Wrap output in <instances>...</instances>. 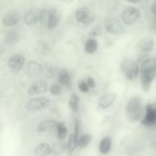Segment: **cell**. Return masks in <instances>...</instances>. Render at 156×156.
<instances>
[{
    "label": "cell",
    "mask_w": 156,
    "mask_h": 156,
    "mask_svg": "<svg viewBox=\"0 0 156 156\" xmlns=\"http://www.w3.org/2000/svg\"><path fill=\"white\" fill-rule=\"evenodd\" d=\"M25 59L23 55L16 54L12 55L9 59L8 65L11 71L13 73H17L23 67Z\"/></svg>",
    "instance_id": "obj_10"
},
{
    "label": "cell",
    "mask_w": 156,
    "mask_h": 156,
    "mask_svg": "<svg viewBox=\"0 0 156 156\" xmlns=\"http://www.w3.org/2000/svg\"><path fill=\"white\" fill-rule=\"evenodd\" d=\"M41 10L33 8L28 10L24 14L23 21L27 25L34 24L40 21Z\"/></svg>",
    "instance_id": "obj_11"
},
{
    "label": "cell",
    "mask_w": 156,
    "mask_h": 156,
    "mask_svg": "<svg viewBox=\"0 0 156 156\" xmlns=\"http://www.w3.org/2000/svg\"><path fill=\"white\" fill-rule=\"evenodd\" d=\"M65 144L62 142H58L53 144L51 147V152L54 154H59L62 153L66 148Z\"/></svg>",
    "instance_id": "obj_25"
},
{
    "label": "cell",
    "mask_w": 156,
    "mask_h": 156,
    "mask_svg": "<svg viewBox=\"0 0 156 156\" xmlns=\"http://www.w3.org/2000/svg\"><path fill=\"white\" fill-rule=\"evenodd\" d=\"M151 10L152 13L154 14H156V0L154 1L152 3Z\"/></svg>",
    "instance_id": "obj_33"
},
{
    "label": "cell",
    "mask_w": 156,
    "mask_h": 156,
    "mask_svg": "<svg viewBox=\"0 0 156 156\" xmlns=\"http://www.w3.org/2000/svg\"><path fill=\"white\" fill-rule=\"evenodd\" d=\"M121 69L127 80L131 81L136 78L138 75L139 68L137 64L134 61L126 60L121 66Z\"/></svg>",
    "instance_id": "obj_4"
},
{
    "label": "cell",
    "mask_w": 156,
    "mask_h": 156,
    "mask_svg": "<svg viewBox=\"0 0 156 156\" xmlns=\"http://www.w3.org/2000/svg\"><path fill=\"white\" fill-rule=\"evenodd\" d=\"M61 91L60 85L57 83L52 84L50 88V93L54 95H57L59 94Z\"/></svg>",
    "instance_id": "obj_29"
},
{
    "label": "cell",
    "mask_w": 156,
    "mask_h": 156,
    "mask_svg": "<svg viewBox=\"0 0 156 156\" xmlns=\"http://www.w3.org/2000/svg\"><path fill=\"white\" fill-rule=\"evenodd\" d=\"M116 95L112 93H106L100 98L99 101V105L102 108H107L110 106L116 99Z\"/></svg>",
    "instance_id": "obj_16"
},
{
    "label": "cell",
    "mask_w": 156,
    "mask_h": 156,
    "mask_svg": "<svg viewBox=\"0 0 156 156\" xmlns=\"http://www.w3.org/2000/svg\"><path fill=\"white\" fill-rule=\"evenodd\" d=\"M75 17L77 22L88 25L93 21L95 16L94 12L89 8L84 6L77 9L76 12Z\"/></svg>",
    "instance_id": "obj_5"
},
{
    "label": "cell",
    "mask_w": 156,
    "mask_h": 156,
    "mask_svg": "<svg viewBox=\"0 0 156 156\" xmlns=\"http://www.w3.org/2000/svg\"><path fill=\"white\" fill-rule=\"evenodd\" d=\"M27 68L28 75L32 77L38 76L42 73L43 71L41 66L34 60L30 61L27 63Z\"/></svg>",
    "instance_id": "obj_14"
},
{
    "label": "cell",
    "mask_w": 156,
    "mask_h": 156,
    "mask_svg": "<svg viewBox=\"0 0 156 156\" xmlns=\"http://www.w3.org/2000/svg\"><path fill=\"white\" fill-rule=\"evenodd\" d=\"M106 30L113 34L120 33L123 30V26L117 19L113 17H109L106 19L105 23Z\"/></svg>",
    "instance_id": "obj_9"
},
{
    "label": "cell",
    "mask_w": 156,
    "mask_h": 156,
    "mask_svg": "<svg viewBox=\"0 0 156 156\" xmlns=\"http://www.w3.org/2000/svg\"><path fill=\"white\" fill-rule=\"evenodd\" d=\"M126 111L127 116L130 120L137 121L140 120L143 113L141 98L134 97L130 99L126 104Z\"/></svg>",
    "instance_id": "obj_2"
},
{
    "label": "cell",
    "mask_w": 156,
    "mask_h": 156,
    "mask_svg": "<svg viewBox=\"0 0 156 156\" xmlns=\"http://www.w3.org/2000/svg\"><path fill=\"white\" fill-rule=\"evenodd\" d=\"M102 31V27L100 25L96 26L90 30L89 33V36L90 37H97L101 34Z\"/></svg>",
    "instance_id": "obj_28"
},
{
    "label": "cell",
    "mask_w": 156,
    "mask_h": 156,
    "mask_svg": "<svg viewBox=\"0 0 156 156\" xmlns=\"http://www.w3.org/2000/svg\"><path fill=\"white\" fill-rule=\"evenodd\" d=\"M77 137L74 133L70 135L68 144V148L69 151H73L76 148L78 144Z\"/></svg>",
    "instance_id": "obj_27"
},
{
    "label": "cell",
    "mask_w": 156,
    "mask_h": 156,
    "mask_svg": "<svg viewBox=\"0 0 156 156\" xmlns=\"http://www.w3.org/2000/svg\"><path fill=\"white\" fill-rule=\"evenodd\" d=\"M50 103V100L47 98H35L29 100L27 103L26 108L29 111L38 110L47 107Z\"/></svg>",
    "instance_id": "obj_8"
},
{
    "label": "cell",
    "mask_w": 156,
    "mask_h": 156,
    "mask_svg": "<svg viewBox=\"0 0 156 156\" xmlns=\"http://www.w3.org/2000/svg\"><path fill=\"white\" fill-rule=\"evenodd\" d=\"M18 12L14 10H10L6 12L2 18V23L6 26H11L16 24L19 19Z\"/></svg>",
    "instance_id": "obj_13"
},
{
    "label": "cell",
    "mask_w": 156,
    "mask_h": 156,
    "mask_svg": "<svg viewBox=\"0 0 156 156\" xmlns=\"http://www.w3.org/2000/svg\"><path fill=\"white\" fill-rule=\"evenodd\" d=\"M146 113L144 117L141 121L144 126L153 127L156 126V107L149 104L146 107Z\"/></svg>",
    "instance_id": "obj_7"
},
{
    "label": "cell",
    "mask_w": 156,
    "mask_h": 156,
    "mask_svg": "<svg viewBox=\"0 0 156 156\" xmlns=\"http://www.w3.org/2000/svg\"><path fill=\"white\" fill-rule=\"evenodd\" d=\"M34 152L36 156H48L51 153V147L47 143H41L36 146Z\"/></svg>",
    "instance_id": "obj_17"
},
{
    "label": "cell",
    "mask_w": 156,
    "mask_h": 156,
    "mask_svg": "<svg viewBox=\"0 0 156 156\" xmlns=\"http://www.w3.org/2000/svg\"><path fill=\"white\" fill-rule=\"evenodd\" d=\"M79 129V120L76 119L75 121V130L74 134L78 136Z\"/></svg>",
    "instance_id": "obj_32"
},
{
    "label": "cell",
    "mask_w": 156,
    "mask_h": 156,
    "mask_svg": "<svg viewBox=\"0 0 156 156\" xmlns=\"http://www.w3.org/2000/svg\"><path fill=\"white\" fill-rule=\"evenodd\" d=\"M156 76V57H150L144 60L140 69V80L143 89L148 91L151 83Z\"/></svg>",
    "instance_id": "obj_1"
},
{
    "label": "cell",
    "mask_w": 156,
    "mask_h": 156,
    "mask_svg": "<svg viewBox=\"0 0 156 156\" xmlns=\"http://www.w3.org/2000/svg\"><path fill=\"white\" fill-rule=\"evenodd\" d=\"M154 45L153 41L149 38H147L141 40L138 44L139 49L144 51H149L153 48Z\"/></svg>",
    "instance_id": "obj_21"
},
{
    "label": "cell",
    "mask_w": 156,
    "mask_h": 156,
    "mask_svg": "<svg viewBox=\"0 0 156 156\" xmlns=\"http://www.w3.org/2000/svg\"><path fill=\"white\" fill-rule=\"evenodd\" d=\"M59 19V14L56 8L41 9L39 21L44 27L53 29L58 25Z\"/></svg>",
    "instance_id": "obj_3"
},
{
    "label": "cell",
    "mask_w": 156,
    "mask_h": 156,
    "mask_svg": "<svg viewBox=\"0 0 156 156\" xmlns=\"http://www.w3.org/2000/svg\"><path fill=\"white\" fill-rule=\"evenodd\" d=\"M78 98L75 94L71 95L69 102V105L70 109L73 111L76 112L78 111Z\"/></svg>",
    "instance_id": "obj_26"
},
{
    "label": "cell",
    "mask_w": 156,
    "mask_h": 156,
    "mask_svg": "<svg viewBox=\"0 0 156 156\" xmlns=\"http://www.w3.org/2000/svg\"><path fill=\"white\" fill-rule=\"evenodd\" d=\"M140 17V13L136 8L129 7L125 9L122 14V18L126 24L131 25L138 21Z\"/></svg>",
    "instance_id": "obj_6"
},
{
    "label": "cell",
    "mask_w": 156,
    "mask_h": 156,
    "mask_svg": "<svg viewBox=\"0 0 156 156\" xmlns=\"http://www.w3.org/2000/svg\"><path fill=\"white\" fill-rule=\"evenodd\" d=\"M112 145V140L110 136H106L101 140L99 145V150L103 154H108L110 151Z\"/></svg>",
    "instance_id": "obj_20"
},
{
    "label": "cell",
    "mask_w": 156,
    "mask_h": 156,
    "mask_svg": "<svg viewBox=\"0 0 156 156\" xmlns=\"http://www.w3.org/2000/svg\"><path fill=\"white\" fill-rule=\"evenodd\" d=\"M88 85L91 88H94L96 86V83L94 79L90 77H89L87 80Z\"/></svg>",
    "instance_id": "obj_31"
},
{
    "label": "cell",
    "mask_w": 156,
    "mask_h": 156,
    "mask_svg": "<svg viewBox=\"0 0 156 156\" xmlns=\"http://www.w3.org/2000/svg\"><path fill=\"white\" fill-rule=\"evenodd\" d=\"M149 147L150 149L156 151V141L151 142L150 144Z\"/></svg>",
    "instance_id": "obj_34"
},
{
    "label": "cell",
    "mask_w": 156,
    "mask_h": 156,
    "mask_svg": "<svg viewBox=\"0 0 156 156\" xmlns=\"http://www.w3.org/2000/svg\"><path fill=\"white\" fill-rule=\"evenodd\" d=\"M128 1L129 2H131L132 3H135L138 2V1L135 0H128Z\"/></svg>",
    "instance_id": "obj_35"
},
{
    "label": "cell",
    "mask_w": 156,
    "mask_h": 156,
    "mask_svg": "<svg viewBox=\"0 0 156 156\" xmlns=\"http://www.w3.org/2000/svg\"><path fill=\"white\" fill-rule=\"evenodd\" d=\"M58 80L59 82L68 89L71 87V80L68 72L65 69L61 70L58 74Z\"/></svg>",
    "instance_id": "obj_19"
},
{
    "label": "cell",
    "mask_w": 156,
    "mask_h": 156,
    "mask_svg": "<svg viewBox=\"0 0 156 156\" xmlns=\"http://www.w3.org/2000/svg\"><path fill=\"white\" fill-rule=\"evenodd\" d=\"M80 90L82 92L86 93L89 91V88L87 84L84 82L80 83L78 85Z\"/></svg>",
    "instance_id": "obj_30"
},
{
    "label": "cell",
    "mask_w": 156,
    "mask_h": 156,
    "mask_svg": "<svg viewBox=\"0 0 156 156\" xmlns=\"http://www.w3.org/2000/svg\"><path fill=\"white\" fill-rule=\"evenodd\" d=\"M58 122L52 120H48L41 122L38 125L37 130L38 132L42 133L57 130Z\"/></svg>",
    "instance_id": "obj_15"
},
{
    "label": "cell",
    "mask_w": 156,
    "mask_h": 156,
    "mask_svg": "<svg viewBox=\"0 0 156 156\" xmlns=\"http://www.w3.org/2000/svg\"><path fill=\"white\" fill-rule=\"evenodd\" d=\"M19 38L17 31L13 29L8 31L4 37V42L7 45L12 46L16 43Z\"/></svg>",
    "instance_id": "obj_18"
},
{
    "label": "cell",
    "mask_w": 156,
    "mask_h": 156,
    "mask_svg": "<svg viewBox=\"0 0 156 156\" xmlns=\"http://www.w3.org/2000/svg\"><path fill=\"white\" fill-rule=\"evenodd\" d=\"M57 131V137L59 139L62 140L65 138L67 133V129L63 123L58 122Z\"/></svg>",
    "instance_id": "obj_24"
},
{
    "label": "cell",
    "mask_w": 156,
    "mask_h": 156,
    "mask_svg": "<svg viewBox=\"0 0 156 156\" xmlns=\"http://www.w3.org/2000/svg\"><path fill=\"white\" fill-rule=\"evenodd\" d=\"M98 43L97 41L93 38H90L86 41L85 49L88 53L91 54L94 52L97 49Z\"/></svg>",
    "instance_id": "obj_22"
},
{
    "label": "cell",
    "mask_w": 156,
    "mask_h": 156,
    "mask_svg": "<svg viewBox=\"0 0 156 156\" xmlns=\"http://www.w3.org/2000/svg\"><path fill=\"white\" fill-rule=\"evenodd\" d=\"M47 83L43 80H38L33 83L27 91L28 94L34 95L45 92L48 89Z\"/></svg>",
    "instance_id": "obj_12"
},
{
    "label": "cell",
    "mask_w": 156,
    "mask_h": 156,
    "mask_svg": "<svg viewBox=\"0 0 156 156\" xmlns=\"http://www.w3.org/2000/svg\"><path fill=\"white\" fill-rule=\"evenodd\" d=\"M92 139V136L90 134H83L78 140V145L80 148L84 147L90 143Z\"/></svg>",
    "instance_id": "obj_23"
}]
</instances>
